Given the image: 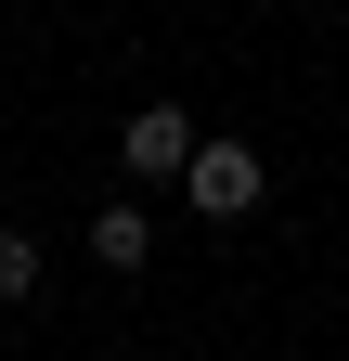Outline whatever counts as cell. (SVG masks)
Masks as SVG:
<instances>
[{
  "instance_id": "3957f363",
  "label": "cell",
  "mask_w": 349,
  "mask_h": 361,
  "mask_svg": "<svg viewBox=\"0 0 349 361\" xmlns=\"http://www.w3.org/2000/svg\"><path fill=\"white\" fill-rule=\"evenodd\" d=\"M91 258H104V271H143V258H155V219H143V207H91Z\"/></svg>"
},
{
  "instance_id": "7a4b0ae2",
  "label": "cell",
  "mask_w": 349,
  "mask_h": 361,
  "mask_svg": "<svg viewBox=\"0 0 349 361\" xmlns=\"http://www.w3.org/2000/svg\"><path fill=\"white\" fill-rule=\"evenodd\" d=\"M207 142L194 129V104H129V129H117V155L143 168V180H182V155Z\"/></svg>"
},
{
  "instance_id": "277c9868",
  "label": "cell",
  "mask_w": 349,
  "mask_h": 361,
  "mask_svg": "<svg viewBox=\"0 0 349 361\" xmlns=\"http://www.w3.org/2000/svg\"><path fill=\"white\" fill-rule=\"evenodd\" d=\"M26 284H39V245L13 233V219H0V297H26Z\"/></svg>"
},
{
  "instance_id": "6da1fadb",
  "label": "cell",
  "mask_w": 349,
  "mask_h": 361,
  "mask_svg": "<svg viewBox=\"0 0 349 361\" xmlns=\"http://www.w3.org/2000/svg\"><path fill=\"white\" fill-rule=\"evenodd\" d=\"M182 194H194V219H259L272 168H259V142H194L182 155Z\"/></svg>"
}]
</instances>
